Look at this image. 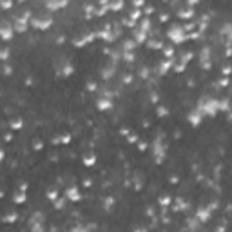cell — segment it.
<instances>
[{"instance_id":"6da1fadb","label":"cell","mask_w":232,"mask_h":232,"mask_svg":"<svg viewBox=\"0 0 232 232\" xmlns=\"http://www.w3.org/2000/svg\"><path fill=\"white\" fill-rule=\"evenodd\" d=\"M199 109H201L203 112H208V114H212V112L218 109V102H214V100H201V103H199Z\"/></svg>"},{"instance_id":"7a4b0ae2","label":"cell","mask_w":232,"mask_h":232,"mask_svg":"<svg viewBox=\"0 0 232 232\" xmlns=\"http://www.w3.org/2000/svg\"><path fill=\"white\" fill-rule=\"evenodd\" d=\"M13 31H15V26L7 24V22H4V24H2V36H4V40H9L11 35H13Z\"/></svg>"},{"instance_id":"3957f363","label":"cell","mask_w":232,"mask_h":232,"mask_svg":"<svg viewBox=\"0 0 232 232\" xmlns=\"http://www.w3.org/2000/svg\"><path fill=\"white\" fill-rule=\"evenodd\" d=\"M169 36L172 38V40H176V42H180V40H183V33H181V27H172L171 31H169Z\"/></svg>"},{"instance_id":"277c9868","label":"cell","mask_w":232,"mask_h":232,"mask_svg":"<svg viewBox=\"0 0 232 232\" xmlns=\"http://www.w3.org/2000/svg\"><path fill=\"white\" fill-rule=\"evenodd\" d=\"M67 196L71 198V199H78V198H80V196H78V191H76L75 187H71V189L67 191Z\"/></svg>"},{"instance_id":"5b68a950","label":"cell","mask_w":232,"mask_h":232,"mask_svg":"<svg viewBox=\"0 0 232 232\" xmlns=\"http://www.w3.org/2000/svg\"><path fill=\"white\" fill-rule=\"evenodd\" d=\"M191 122L196 125V123H199V112H192L191 114Z\"/></svg>"},{"instance_id":"8992f818","label":"cell","mask_w":232,"mask_h":232,"mask_svg":"<svg viewBox=\"0 0 232 232\" xmlns=\"http://www.w3.org/2000/svg\"><path fill=\"white\" fill-rule=\"evenodd\" d=\"M20 125H22V122H20V120H15V118L11 120V127H13V129H18Z\"/></svg>"},{"instance_id":"52a82bcc","label":"cell","mask_w":232,"mask_h":232,"mask_svg":"<svg viewBox=\"0 0 232 232\" xmlns=\"http://www.w3.org/2000/svg\"><path fill=\"white\" fill-rule=\"evenodd\" d=\"M9 6H11V0H4V7H6V9H7V7H9Z\"/></svg>"}]
</instances>
